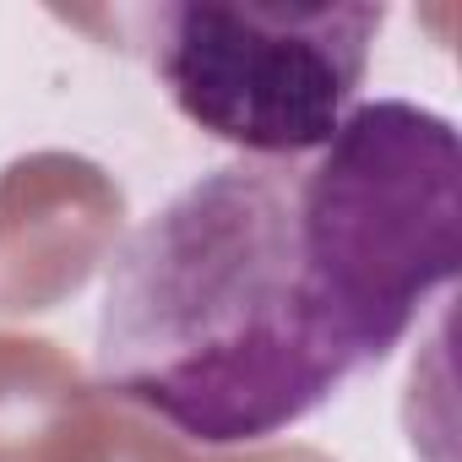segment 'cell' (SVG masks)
Instances as JSON below:
<instances>
[{"mask_svg":"<svg viewBox=\"0 0 462 462\" xmlns=\"http://www.w3.org/2000/svg\"><path fill=\"white\" fill-rule=\"evenodd\" d=\"M457 262V125L375 98L310 158L217 163L147 212L109 256L93 370L190 446H256L375 370Z\"/></svg>","mask_w":462,"mask_h":462,"instance_id":"cell-1","label":"cell"},{"mask_svg":"<svg viewBox=\"0 0 462 462\" xmlns=\"http://www.w3.org/2000/svg\"><path fill=\"white\" fill-rule=\"evenodd\" d=\"M174 109L240 158H310L359 109L386 6L180 0L136 12Z\"/></svg>","mask_w":462,"mask_h":462,"instance_id":"cell-2","label":"cell"}]
</instances>
